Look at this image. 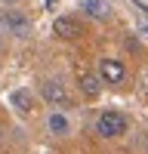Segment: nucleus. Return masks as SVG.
I'll return each instance as SVG.
<instances>
[{
    "label": "nucleus",
    "instance_id": "obj_6",
    "mask_svg": "<svg viewBox=\"0 0 148 154\" xmlns=\"http://www.w3.org/2000/svg\"><path fill=\"white\" fill-rule=\"evenodd\" d=\"M80 93L86 99H99V93H102V77L99 74H80Z\"/></svg>",
    "mask_w": 148,
    "mask_h": 154
},
{
    "label": "nucleus",
    "instance_id": "obj_8",
    "mask_svg": "<svg viewBox=\"0 0 148 154\" xmlns=\"http://www.w3.org/2000/svg\"><path fill=\"white\" fill-rule=\"evenodd\" d=\"M83 12L93 19H108L111 16V3L108 0H83Z\"/></svg>",
    "mask_w": 148,
    "mask_h": 154
},
{
    "label": "nucleus",
    "instance_id": "obj_10",
    "mask_svg": "<svg viewBox=\"0 0 148 154\" xmlns=\"http://www.w3.org/2000/svg\"><path fill=\"white\" fill-rule=\"evenodd\" d=\"M56 3H59V0H46V9H53V6H56Z\"/></svg>",
    "mask_w": 148,
    "mask_h": 154
},
{
    "label": "nucleus",
    "instance_id": "obj_7",
    "mask_svg": "<svg viewBox=\"0 0 148 154\" xmlns=\"http://www.w3.org/2000/svg\"><path fill=\"white\" fill-rule=\"evenodd\" d=\"M9 102H12V108H16L19 114H28V111L34 108V96H31V89H16V93L9 96Z\"/></svg>",
    "mask_w": 148,
    "mask_h": 154
},
{
    "label": "nucleus",
    "instance_id": "obj_12",
    "mask_svg": "<svg viewBox=\"0 0 148 154\" xmlns=\"http://www.w3.org/2000/svg\"><path fill=\"white\" fill-rule=\"evenodd\" d=\"M0 46H3V37H0Z\"/></svg>",
    "mask_w": 148,
    "mask_h": 154
},
{
    "label": "nucleus",
    "instance_id": "obj_5",
    "mask_svg": "<svg viewBox=\"0 0 148 154\" xmlns=\"http://www.w3.org/2000/svg\"><path fill=\"white\" fill-rule=\"evenodd\" d=\"M53 34L62 37V40H74V37H80V25L74 22L71 16H59L53 22Z\"/></svg>",
    "mask_w": 148,
    "mask_h": 154
},
{
    "label": "nucleus",
    "instance_id": "obj_9",
    "mask_svg": "<svg viewBox=\"0 0 148 154\" xmlns=\"http://www.w3.org/2000/svg\"><path fill=\"white\" fill-rule=\"evenodd\" d=\"M46 126H49V133H56V136H65V133H68V117H65L62 111H53V114L46 117Z\"/></svg>",
    "mask_w": 148,
    "mask_h": 154
},
{
    "label": "nucleus",
    "instance_id": "obj_3",
    "mask_svg": "<svg viewBox=\"0 0 148 154\" xmlns=\"http://www.w3.org/2000/svg\"><path fill=\"white\" fill-rule=\"evenodd\" d=\"M99 77H102L105 83L117 86L127 80V65H123L120 59H99Z\"/></svg>",
    "mask_w": 148,
    "mask_h": 154
},
{
    "label": "nucleus",
    "instance_id": "obj_2",
    "mask_svg": "<svg viewBox=\"0 0 148 154\" xmlns=\"http://www.w3.org/2000/svg\"><path fill=\"white\" fill-rule=\"evenodd\" d=\"M0 22H3L6 34H16V37H28L31 34V19L25 12H19V9H3Z\"/></svg>",
    "mask_w": 148,
    "mask_h": 154
},
{
    "label": "nucleus",
    "instance_id": "obj_4",
    "mask_svg": "<svg viewBox=\"0 0 148 154\" xmlns=\"http://www.w3.org/2000/svg\"><path fill=\"white\" fill-rule=\"evenodd\" d=\"M40 93H43V99L49 102V105H59V108H65L68 105V93H65V86H62L59 80H46L43 86H40Z\"/></svg>",
    "mask_w": 148,
    "mask_h": 154
},
{
    "label": "nucleus",
    "instance_id": "obj_1",
    "mask_svg": "<svg viewBox=\"0 0 148 154\" xmlns=\"http://www.w3.org/2000/svg\"><path fill=\"white\" fill-rule=\"evenodd\" d=\"M127 126H130L127 114H120V111H102L99 120H96V133L102 139H117V136L127 133Z\"/></svg>",
    "mask_w": 148,
    "mask_h": 154
},
{
    "label": "nucleus",
    "instance_id": "obj_11",
    "mask_svg": "<svg viewBox=\"0 0 148 154\" xmlns=\"http://www.w3.org/2000/svg\"><path fill=\"white\" fill-rule=\"evenodd\" d=\"M3 3H9V6H16V3H19V0H3Z\"/></svg>",
    "mask_w": 148,
    "mask_h": 154
}]
</instances>
